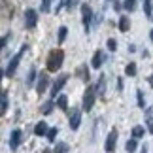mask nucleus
Masks as SVG:
<instances>
[{
  "label": "nucleus",
  "instance_id": "obj_16",
  "mask_svg": "<svg viewBox=\"0 0 153 153\" xmlns=\"http://www.w3.org/2000/svg\"><path fill=\"white\" fill-rule=\"evenodd\" d=\"M125 149L127 153H134L138 149V142H136V138H128L127 140V144H125Z\"/></svg>",
  "mask_w": 153,
  "mask_h": 153
},
{
  "label": "nucleus",
  "instance_id": "obj_30",
  "mask_svg": "<svg viewBox=\"0 0 153 153\" xmlns=\"http://www.w3.org/2000/svg\"><path fill=\"white\" fill-rule=\"evenodd\" d=\"M79 76L83 81H89V70H87V66H81L79 68Z\"/></svg>",
  "mask_w": 153,
  "mask_h": 153
},
{
  "label": "nucleus",
  "instance_id": "obj_7",
  "mask_svg": "<svg viewBox=\"0 0 153 153\" xmlns=\"http://www.w3.org/2000/svg\"><path fill=\"white\" fill-rule=\"evenodd\" d=\"M66 81H68V76H66V74H61V76L57 78V81L51 85V97H53V98L59 97V93H61V89L66 85Z\"/></svg>",
  "mask_w": 153,
  "mask_h": 153
},
{
  "label": "nucleus",
  "instance_id": "obj_25",
  "mask_svg": "<svg viewBox=\"0 0 153 153\" xmlns=\"http://www.w3.org/2000/svg\"><path fill=\"white\" fill-rule=\"evenodd\" d=\"M53 153H68V146L64 144V142L57 144V146H55V149H53Z\"/></svg>",
  "mask_w": 153,
  "mask_h": 153
},
{
  "label": "nucleus",
  "instance_id": "obj_10",
  "mask_svg": "<svg viewBox=\"0 0 153 153\" xmlns=\"http://www.w3.org/2000/svg\"><path fill=\"white\" fill-rule=\"evenodd\" d=\"M48 85H49V78H48V74L42 72L38 76V83H36V93L38 95H44L45 89H48Z\"/></svg>",
  "mask_w": 153,
  "mask_h": 153
},
{
  "label": "nucleus",
  "instance_id": "obj_3",
  "mask_svg": "<svg viewBox=\"0 0 153 153\" xmlns=\"http://www.w3.org/2000/svg\"><path fill=\"white\" fill-rule=\"evenodd\" d=\"M97 87H93V85H89L85 89V93H83V102H81V106H83V110L85 111H91L93 110V106H95V100H97Z\"/></svg>",
  "mask_w": 153,
  "mask_h": 153
},
{
  "label": "nucleus",
  "instance_id": "obj_17",
  "mask_svg": "<svg viewBox=\"0 0 153 153\" xmlns=\"http://www.w3.org/2000/svg\"><path fill=\"white\" fill-rule=\"evenodd\" d=\"M0 114H6V111H8V91H2V98H0Z\"/></svg>",
  "mask_w": 153,
  "mask_h": 153
},
{
  "label": "nucleus",
  "instance_id": "obj_23",
  "mask_svg": "<svg viewBox=\"0 0 153 153\" xmlns=\"http://www.w3.org/2000/svg\"><path fill=\"white\" fill-rule=\"evenodd\" d=\"M123 10L134 11V10H136V0H125V2H123Z\"/></svg>",
  "mask_w": 153,
  "mask_h": 153
},
{
  "label": "nucleus",
  "instance_id": "obj_24",
  "mask_svg": "<svg viewBox=\"0 0 153 153\" xmlns=\"http://www.w3.org/2000/svg\"><path fill=\"white\" fill-rule=\"evenodd\" d=\"M53 106H55V100H48V102H45V104L42 106V111H44V115H49V114H51Z\"/></svg>",
  "mask_w": 153,
  "mask_h": 153
},
{
  "label": "nucleus",
  "instance_id": "obj_14",
  "mask_svg": "<svg viewBox=\"0 0 153 153\" xmlns=\"http://www.w3.org/2000/svg\"><path fill=\"white\" fill-rule=\"evenodd\" d=\"M97 93L100 97H104V93H106V78L100 74V78H98V81H97Z\"/></svg>",
  "mask_w": 153,
  "mask_h": 153
},
{
  "label": "nucleus",
  "instance_id": "obj_27",
  "mask_svg": "<svg viewBox=\"0 0 153 153\" xmlns=\"http://www.w3.org/2000/svg\"><path fill=\"white\" fill-rule=\"evenodd\" d=\"M106 45H108V51L114 53L117 49V40L115 38H108V42H106Z\"/></svg>",
  "mask_w": 153,
  "mask_h": 153
},
{
  "label": "nucleus",
  "instance_id": "obj_29",
  "mask_svg": "<svg viewBox=\"0 0 153 153\" xmlns=\"http://www.w3.org/2000/svg\"><path fill=\"white\" fill-rule=\"evenodd\" d=\"M136 98H138V106H140V108H146V100H144V93L142 91H136Z\"/></svg>",
  "mask_w": 153,
  "mask_h": 153
},
{
  "label": "nucleus",
  "instance_id": "obj_18",
  "mask_svg": "<svg viewBox=\"0 0 153 153\" xmlns=\"http://www.w3.org/2000/svg\"><path fill=\"white\" fill-rule=\"evenodd\" d=\"M146 125H148V132L153 134V117H151V110H146Z\"/></svg>",
  "mask_w": 153,
  "mask_h": 153
},
{
  "label": "nucleus",
  "instance_id": "obj_9",
  "mask_svg": "<svg viewBox=\"0 0 153 153\" xmlns=\"http://www.w3.org/2000/svg\"><path fill=\"white\" fill-rule=\"evenodd\" d=\"M21 138H23V132L19 131V128L11 131V134H10V149H11V151H15L17 148H19V144H21Z\"/></svg>",
  "mask_w": 153,
  "mask_h": 153
},
{
  "label": "nucleus",
  "instance_id": "obj_12",
  "mask_svg": "<svg viewBox=\"0 0 153 153\" xmlns=\"http://www.w3.org/2000/svg\"><path fill=\"white\" fill-rule=\"evenodd\" d=\"M102 62H104V53L98 49V51H95V55H93V61H91V66L95 68V70H100V66H102Z\"/></svg>",
  "mask_w": 153,
  "mask_h": 153
},
{
  "label": "nucleus",
  "instance_id": "obj_33",
  "mask_svg": "<svg viewBox=\"0 0 153 153\" xmlns=\"http://www.w3.org/2000/svg\"><path fill=\"white\" fill-rule=\"evenodd\" d=\"M121 8H123V6H121L119 2H114V10H115V11H119Z\"/></svg>",
  "mask_w": 153,
  "mask_h": 153
},
{
  "label": "nucleus",
  "instance_id": "obj_15",
  "mask_svg": "<svg viewBox=\"0 0 153 153\" xmlns=\"http://www.w3.org/2000/svg\"><path fill=\"white\" fill-rule=\"evenodd\" d=\"M57 106H59L62 111H66V110H68V97H66V95H59V97H57Z\"/></svg>",
  "mask_w": 153,
  "mask_h": 153
},
{
  "label": "nucleus",
  "instance_id": "obj_31",
  "mask_svg": "<svg viewBox=\"0 0 153 153\" xmlns=\"http://www.w3.org/2000/svg\"><path fill=\"white\" fill-rule=\"evenodd\" d=\"M49 10H51V0H42V11L48 13Z\"/></svg>",
  "mask_w": 153,
  "mask_h": 153
},
{
  "label": "nucleus",
  "instance_id": "obj_37",
  "mask_svg": "<svg viewBox=\"0 0 153 153\" xmlns=\"http://www.w3.org/2000/svg\"><path fill=\"white\" fill-rule=\"evenodd\" d=\"M149 85L153 87V76H151V78H149Z\"/></svg>",
  "mask_w": 153,
  "mask_h": 153
},
{
  "label": "nucleus",
  "instance_id": "obj_36",
  "mask_svg": "<svg viewBox=\"0 0 153 153\" xmlns=\"http://www.w3.org/2000/svg\"><path fill=\"white\" fill-rule=\"evenodd\" d=\"M149 38H151V42H153V28H151V32H149Z\"/></svg>",
  "mask_w": 153,
  "mask_h": 153
},
{
  "label": "nucleus",
  "instance_id": "obj_20",
  "mask_svg": "<svg viewBox=\"0 0 153 153\" xmlns=\"http://www.w3.org/2000/svg\"><path fill=\"white\" fill-rule=\"evenodd\" d=\"M144 13L148 17H153V0H144Z\"/></svg>",
  "mask_w": 153,
  "mask_h": 153
},
{
  "label": "nucleus",
  "instance_id": "obj_2",
  "mask_svg": "<svg viewBox=\"0 0 153 153\" xmlns=\"http://www.w3.org/2000/svg\"><path fill=\"white\" fill-rule=\"evenodd\" d=\"M28 49V45L25 44V45H21V49L15 53L13 57L10 59V62H8V66H6V72H4V76H8V78H11V76L15 74V70H17V66H19V62H21V57L25 55V51Z\"/></svg>",
  "mask_w": 153,
  "mask_h": 153
},
{
  "label": "nucleus",
  "instance_id": "obj_11",
  "mask_svg": "<svg viewBox=\"0 0 153 153\" xmlns=\"http://www.w3.org/2000/svg\"><path fill=\"white\" fill-rule=\"evenodd\" d=\"M48 132H49V127H48L45 121H38L36 125H34V134H36V136H48Z\"/></svg>",
  "mask_w": 153,
  "mask_h": 153
},
{
  "label": "nucleus",
  "instance_id": "obj_13",
  "mask_svg": "<svg viewBox=\"0 0 153 153\" xmlns=\"http://www.w3.org/2000/svg\"><path fill=\"white\" fill-rule=\"evenodd\" d=\"M128 28H131V19H128L127 15L119 17V30H121V32H127Z\"/></svg>",
  "mask_w": 153,
  "mask_h": 153
},
{
  "label": "nucleus",
  "instance_id": "obj_5",
  "mask_svg": "<svg viewBox=\"0 0 153 153\" xmlns=\"http://www.w3.org/2000/svg\"><path fill=\"white\" fill-rule=\"evenodd\" d=\"M36 23H38V11L32 10V8H28L25 11V27L28 28V30H32V28L36 27Z\"/></svg>",
  "mask_w": 153,
  "mask_h": 153
},
{
  "label": "nucleus",
  "instance_id": "obj_21",
  "mask_svg": "<svg viewBox=\"0 0 153 153\" xmlns=\"http://www.w3.org/2000/svg\"><path fill=\"white\" fill-rule=\"evenodd\" d=\"M144 134H146V128H144L142 125H136V127L132 128V138H136V140H138V138H142Z\"/></svg>",
  "mask_w": 153,
  "mask_h": 153
},
{
  "label": "nucleus",
  "instance_id": "obj_1",
  "mask_svg": "<svg viewBox=\"0 0 153 153\" xmlns=\"http://www.w3.org/2000/svg\"><path fill=\"white\" fill-rule=\"evenodd\" d=\"M64 62V53L62 49H53L48 57V62H45V68H48V72H57V70H61Z\"/></svg>",
  "mask_w": 153,
  "mask_h": 153
},
{
  "label": "nucleus",
  "instance_id": "obj_6",
  "mask_svg": "<svg viewBox=\"0 0 153 153\" xmlns=\"http://www.w3.org/2000/svg\"><path fill=\"white\" fill-rule=\"evenodd\" d=\"M79 123H81V114L79 110H70V115H68V125H70V131H78L79 128Z\"/></svg>",
  "mask_w": 153,
  "mask_h": 153
},
{
  "label": "nucleus",
  "instance_id": "obj_35",
  "mask_svg": "<svg viewBox=\"0 0 153 153\" xmlns=\"http://www.w3.org/2000/svg\"><path fill=\"white\" fill-rule=\"evenodd\" d=\"M142 153H148V144H146L144 148H142Z\"/></svg>",
  "mask_w": 153,
  "mask_h": 153
},
{
  "label": "nucleus",
  "instance_id": "obj_8",
  "mask_svg": "<svg viewBox=\"0 0 153 153\" xmlns=\"http://www.w3.org/2000/svg\"><path fill=\"white\" fill-rule=\"evenodd\" d=\"M117 138H119V134H117V131H115V128H114V131H110L108 138H106V144H104V148H106V151H108V153L115 151V146H117Z\"/></svg>",
  "mask_w": 153,
  "mask_h": 153
},
{
  "label": "nucleus",
  "instance_id": "obj_34",
  "mask_svg": "<svg viewBox=\"0 0 153 153\" xmlns=\"http://www.w3.org/2000/svg\"><path fill=\"white\" fill-rule=\"evenodd\" d=\"M117 89L123 91V81H121V79H117Z\"/></svg>",
  "mask_w": 153,
  "mask_h": 153
},
{
  "label": "nucleus",
  "instance_id": "obj_4",
  "mask_svg": "<svg viewBox=\"0 0 153 153\" xmlns=\"http://www.w3.org/2000/svg\"><path fill=\"white\" fill-rule=\"evenodd\" d=\"M81 23H83L85 32H89L91 23H93V10L89 4H81Z\"/></svg>",
  "mask_w": 153,
  "mask_h": 153
},
{
  "label": "nucleus",
  "instance_id": "obj_28",
  "mask_svg": "<svg viewBox=\"0 0 153 153\" xmlns=\"http://www.w3.org/2000/svg\"><path fill=\"white\" fill-rule=\"evenodd\" d=\"M34 79H36V68H30V72H28V78H27V85H32Z\"/></svg>",
  "mask_w": 153,
  "mask_h": 153
},
{
  "label": "nucleus",
  "instance_id": "obj_19",
  "mask_svg": "<svg viewBox=\"0 0 153 153\" xmlns=\"http://www.w3.org/2000/svg\"><path fill=\"white\" fill-rule=\"evenodd\" d=\"M66 36H68V28L66 27H61V28H59V32H57V42L62 44L64 40H66Z\"/></svg>",
  "mask_w": 153,
  "mask_h": 153
},
{
  "label": "nucleus",
  "instance_id": "obj_39",
  "mask_svg": "<svg viewBox=\"0 0 153 153\" xmlns=\"http://www.w3.org/2000/svg\"><path fill=\"white\" fill-rule=\"evenodd\" d=\"M151 19H153V17H151Z\"/></svg>",
  "mask_w": 153,
  "mask_h": 153
},
{
  "label": "nucleus",
  "instance_id": "obj_38",
  "mask_svg": "<svg viewBox=\"0 0 153 153\" xmlns=\"http://www.w3.org/2000/svg\"><path fill=\"white\" fill-rule=\"evenodd\" d=\"M44 153H51V149H45V151H44Z\"/></svg>",
  "mask_w": 153,
  "mask_h": 153
},
{
  "label": "nucleus",
  "instance_id": "obj_26",
  "mask_svg": "<svg viewBox=\"0 0 153 153\" xmlns=\"http://www.w3.org/2000/svg\"><path fill=\"white\" fill-rule=\"evenodd\" d=\"M57 134H59V128H57V127H51L49 132H48V140H49V142H55Z\"/></svg>",
  "mask_w": 153,
  "mask_h": 153
},
{
  "label": "nucleus",
  "instance_id": "obj_22",
  "mask_svg": "<svg viewBox=\"0 0 153 153\" xmlns=\"http://www.w3.org/2000/svg\"><path fill=\"white\" fill-rule=\"evenodd\" d=\"M125 74L131 76V78H134V76H136V62H128L125 66Z\"/></svg>",
  "mask_w": 153,
  "mask_h": 153
},
{
  "label": "nucleus",
  "instance_id": "obj_32",
  "mask_svg": "<svg viewBox=\"0 0 153 153\" xmlns=\"http://www.w3.org/2000/svg\"><path fill=\"white\" fill-rule=\"evenodd\" d=\"M8 40H10V32L4 34V38H2V48H6V45H8Z\"/></svg>",
  "mask_w": 153,
  "mask_h": 153
}]
</instances>
